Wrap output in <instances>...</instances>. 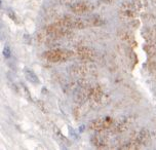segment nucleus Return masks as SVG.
<instances>
[{
	"label": "nucleus",
	"mask_w": 156,
	"mask_h": 150,
	"mask_svg": "<svg viewBox=\"0 0 156 150\" xmlns=\"http://www.w3.org/2000/svg\"><path fill=\"white\" fill-rule=\"evenodd\" d=\"M46 58L49 61H52V62H58V61H62L67 58V52H63V51H58V49H55V51H51L48 52L46 54Z\"/></svg>",
	"instance_id": "f257e3e1"
},
{
	"label": "nucleus",
	"mask_w": 156,
	"mask_h": 150,
	"mask_svg": "<svg viewBox=\"0 0 156 150\" xmlns=\"http://www.w3.org/2000/svg\"><path fill=\"white\" fill-rule=\"evenodd\" d=\"M77 52H78V55L83 58V59H90V58L93 57V52H91L90 48H78Z\"/></svg>",
	"instance_id": "f03ea898"
},
{
	"label": "nucleus",
	"mask_w": 156,
	"mask_h": 150,
	"mask_svg": "<svg viewBox=\"0 0 156 150\" xmlns=\"http://www.w3.org/2000/svg\"><path fill=\"white\" fill-rule=\"evenodd\" d=\"M72 10L76 13H82L87 10V5L84 3H78L75 4L73 7H72Z\"/></svg>",
	"instance_id": "7ed1b4c3"
},
{
	"label": "nucleus",
	"mask_w": 156,
	"mask_h": 150,
	"mask_svg": "<svg viewBox=\"0 0 156 150\" xmlns=\"http://www.w3.org/2000/svg\"><path fill=\"white\" fill-rule=\"evenodd\" d=\"M26 76L29 78L30 81H32V82H36L37 83L38 82V78H37V76L33 73V72H31L30 70H27L26 71Z\"/></svg>",
	"instance_id": "20e7f679"
},
{
	"label": "nucleus",
	"mask_w": 156,
	"mask_h": 150,
	"mask_svg": "<svg viewBox=\"0 0 156 150\" xmlns=\"http://www.w3.org/2000/svg\"><path fill=\"white\" fill-rule=\"evenodd\" d=\"M106 1H111V0H106Z\"/></svg>",
	"instance_id": "39448f33"
}]
</instances>
